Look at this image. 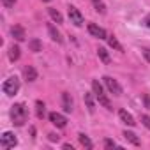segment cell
Segmentation results:
<instances>
[{"label": "cell", "mask_w": 150, "mask_h": 150, "mask_svg": "<svg viewBox=\"0 0 150 150\" xmlns=\"http://www.w3.org/2000/svg\"><path fill=\"white\" fill-rule=\"evenodd\" d=\"M27 115H28V111H27L25 104H21V103L14 104V106L11 108V118H13V124L18 125V127L23 125V124L27 122Z\"/></svg>", "instance_id": "6da1fadb"}, {"label": "cell", "mask_w": 150, "mask_h": 150, "mask_svg": "<svg viewBox=\"0 0 150 150\" xmlns=\"http://www.w3.org/2000/svg\"><path fill=\"white\" fill-rule=\"evenodd\" d=\"M2 90H4V94H7V96H14V94L20 90V80H18L16 76L7 78V80L2 83Z\"/></svg>", "instance_id": "7a4b0ae2"}, {"label": "cell", "mask_w": 150, "mask_h": 150, "mask_svg": "<svg viewBox=\"0 0 150 150\" xmlns=\"http://www.w3.org/2000/svg\"><path fill=\"white\" fill-rule=\"evenodd\" d=\"M103 80H104L106 88H108L113 96H120V94H122V87H120V83H118L117 80H113L111 76H104Z\"/></svg>", "instance_id": "3957f363"}, {"label": "cell", "mask_w": 150, "mask_h": 150, "mask_svg": "<svg viewBox=\"0 0 150 150\" xmlns=\"http://www.w3.org/2000/svg\"><path fill=\"white\" fill-rule=\"evenodd\" d=\"M18 145V139L14 138L13 132H4L2 138H0V146L2 148H14Z\"/></svg>", "instance_id": "277c9868"}, {"label": "cell", "mask_w": 150, "mask_h": 150, "mask_svg": "<svg viewBox=\"0 0 150 150\" xmlns=\"http://www.w3.org/2000/svg\"><path fill=\"white\" fill-rule=\"evenodd\" d=\"M69 18H71V23H74L76 27H81L83 25V14L80 13V9L69 6Z\"/></svg>", "instance_id": "5b68a950"}, {"label": "cell", "mask_w": 150, "mask_h": 150, "mask_svg": "<svg viewBox=\"0 0 150 150\" xmlns=\"http://www.w3.org/2000/svg\"><path fill=\"white\" fill-rule=\"evenodd\" d=\"M50 122L53 124V125H57L58 129H64L65 125H67V118L64 117V115H60V113H57V111H53V113H50Z\"/></svg>", "instance_id": "8992f818"}, {"label": "cell", "mask_w": 150, "mask_h": 150, "mask_svg": "<svg viewBox=\"0 0 150 150\" xmlns=\"http://www.w3.org/2000/svg\"><path fill=\"white\" fill-rule=\"evenodd\" d=\"M88 34H90V35H94V37H97V39H108L106 30H104V28H101V27H99V25H96V23H88Z\"/></svg>", "instance_id": "52a82bcc"}, {"label": "cell", "mask_w": 150, "mask_h": 150, "mask_svg": "<svg viewBox=\"0 0 150 150\" xmlns=\"http://www.w3.org/2000/svg\"><path fill=\"white\" fill-rule=\"evenodd\" d=\"M62 108L65 113H71L72 111V97L69 92H62Z\"/></svg>", "instance_id": "ba28073f"}, {"label": "cell", "mask_w": 150, "mask_h": 150, "mask_svg": "<svg viewBox=\"0 0 150 150\" xmlns=\"http://www.w3.org/2000/svg\"><path fill=\"white\" fill-rule=\"evenodd\" d=\"M11 35L16 39V41H25V28L23 27H20V25H14L13 28H11Z\"/></svg>", "instance_id": "9c48e42d"}, {"label": "cell", "mask_w": 150, "mask_h": 150, "mask_svg": "<svg viewBox=\"0 0 150 150\" xmlns=\"http://www.w3.org/2000/svg\"><path fill=\"white\" fill-rule=\"evenodd\" d=\"M48 34H50V37H51L57 44H62V35H60V32L57 30V27H55L53 23L48 25Z\"/></svg>", "instance_id": "30bf717a"}, {"label": "cell", "mask_w": 150, "mask_h": 150, "mask_svg": "<svg viewBox=\"0 0 150 150\" xmlns=\"http://www.w3.org/2000/svg\"><path fill=\"white\" fill-rule=\"evenodd\" d=\"M118 117H120V120H122L124 124H127V125H131V127H132V125H136V122H134L132 115H131V113H127L125 110H120V111H118Z\"/></svg>", "instance_id": "8fae6325"}, {"label": "cell", "mask_w": 150, "mask_h": 150, "mask_svg": "<svg viewBox=\"0 0 150 150\" xmlns=\"http://www.w3.org/2000/svg\"><path fill=\"white\" fill-rule=\"evenodd\" d=\"M85 104H87V108H88V111L90 113H94L96 111V101H94V96L90 94V92H85Z\"/></svg>", "instance_id": "7c38bea8"}, {"label": "cell", "mask_w": 150, "mask_h": 150, "mask_svg": "<svg viewBox=\"0 0 150 150\" xmlns=\"http://www.w3.org/2000/svg\"><path fill=\"white\" fill-rule=\"evenodd\" d=\"M23 72H25V78H27L28 81H35V80H37V71H35L32 65H27Z\"/></svg>", "instance_id": "4fadbf2b"}, {"label": "cell", "mask_w": 150, "mask_h": 150, "mask_svg": "<svg viewBox=\"0 0 150 150\" xmlns=\"http://www.w3.org/2000/svg\"><path fill=\"white\" fill-rule=\"evenodd\" d=\"M28 48H30V51L39 53V51H42V42L39 39H30L28 41Z\"/></svg>", "instance_id": "5bb4252c"}, {"label": "cell", "mask_w": 150, "mask_h": 150, "mask_svg": "<svg viewBox=\"0 0 150 150\" xmlns=\"http://www.w3.org/2000/svg\"><path fill=\"white\" fill-rule=\"evenodd\" d=\"M124 138H125L129 143H132L134 146H138V145L141 143V141H139V138H138L134 132H131V131H124Z\"/></svg>", "instance_id": "9a60e30c"}, {"label": "cell", "mask_w": 150, "mask_h": 150, "mask_svg": "<svg viewBox=\"0 0 150 150\" xmlns=\"http://www.w3.org/2000/svg\"><path fill=\"white\" fill-rule=\"evenodd\" d=\"M18 58H20V46L18 44H13L9 48V60L11 62H16Z\"/></svg>", "instance_id": "2e32d148"}, {"label": "cell", "mask_w": 150, "mask_h": 150, "mask_svg": "<svg viewBox=\"0 0 150 150\" xmlns=\"http://www.w3.org/2000/svg\"><path fill=\"white\" fill-rule=\"evenodd\" d=\"M108 44L113 48V50H117V51H124V48H122V44L118 42V39L115 37V35H110L108 37Z\"/></svg>", "instance_id": "e0dca14e"}, {"label": "cell", "mask_w": 150, "mask_h": 150, "mask_svg": "<svg viewBox=\"0 0 150 150\" xmlns=\"http://www.w3.org/2000/svg\"><path fill=\"white\" fill-rule=\"evenodd\" d=\"M80 143H81L87 150H92V148H94V143H92V141H90V138H88L87 134H83V132L80 134Z\"/></svg>", "instance_id": "ac0fdd59"}, {"label": "cell", "mask_w": 150, "mask_h": 150, "mask_svg": "<svg viewBox=\"0 0 150 150\" xmlns=\"http://www.w3.org/2000/svg\"><path fill=\"white\" fill-rule=\"evenodd\" d=\"M48 13H50V16H51V20L53 21H57V23H62L64 21V18H62V14L57 11V9H53V7H50L48 9Z\"/></svg>", "instance_id": "d6986e66"}, {"label": "cell", "mask_w": 150, "mask_h": 150, "mask_svg": "<svg viewBox=\"0 0 150 150\" xmlns=\"http://www.w3.org/2000/svg\"><path fill=\"white\" fill-rule=\"evenodd\" d=\"M92 90H94L96 97H99V96H103V94H104V90H103V85H101L97 80H94V81H92Z\"/></svg>", "instance_id": "ffe728a7"}, {"label": "cell", "mask_w": 150, "mask_h": 150, "mask_svg": "<svg viewBox=\"0 0 150 150\" xmlns=\"http://www.w3.org/2000/svg\"><path fill=\"white\" fill-rule=\"evenodd\" d=\"M35 115H37V118H44V103L42 101L35 103Z\"/></svg>", "instance_id": "44dd1931"}, {"label": "cell", "mask_w": 150, "mask_h": 150, "mask_svg": "<svg viewBox=\"0 0 150 150\" xmlns=\"http://www.w3.org/2000/svg\"><path fill=\"white\" fill-rule=\"evenodd\" d=\"M97 55H99V58L103 60V64H110V55H108V51H106L104 48H99V50H97Z\"/></svg>", "instance_id": "7402d4cb"}, {"label": "cell", "mask_w": 150, "mask_h": 150, "mask_svg": "<svg viewBox=\"0 0 150 150\" xmlns=\"http://www.w3.org/2000/svg\"><path fill=\"white\" fill-rule=\"evenodd\" d=\"M92 4H94V7H96L97 13H101V14L106 13V6L103 4V0H92Z\"/></svg>", "instance_id": "603a6c76"}, {"label": "cell", "mask_w": 150, "mask_h": 150, "mask_svg": "<svg viewBox=\"0 0 150 150\" xmlns=\"http://www.w3.org/2000/svg\"><path fill=\"white\" fill-rule=\"evenodd\" d=\"M97 101H99V103H101V104H103L104 108H108V110H111V103L108 101V97H106L104 94H103V96H99V97H97Z\"/></svg>", "instance_id": "cb8c5ba5"}, {"label": "cell", "mask_w": 150, "mask_h": 150, "mask_svg": "<svg viewBox=\"0 0 150 150\" xmlns=\"http://www.w3.org/2000/svg\"><path fill=\"white\" fill-rule=\"evenodd\" d=\"M141 124H143L146 129H150V117H148V115H143V117H141Z\"/></svg>", "instance_id": "d4e9b609"}, {"label": "cell", "mask_w": 150, "mask_h": 150, "mask_svg": "<svg viewBox=\"0 0 150 150\" xmlns=\"http://www.w3.org/2000/svg\"><path fill=\"white\" fill-rule=\"evenodd\" d=\"M104 146H106V148H113V146H117V143H115L113 139L106 138V139H104Z\"/></svg>", "instance_id": "484cf974"}, {"label": "cell", "mask_w": 150, "mask_h": 150, "mask_svg": "<svg viewBox=\"0 0 150 150\" xmlns=\"http://www.w3.org/2000/svg\"><path fill=\"white\" fill-rule=\"evenodd\" d=\"M143 103H145V108L150 110V96L148 94H143Z\"/></svg>", "instance_id": "4316f807"}, {"label": "cell", "mask_w": 150, "mask_h": 150, "mask_svg": "<svg viewBox=\"0 0 150 150\" xmlns=\"http://www.w3.org/2000/svg\"><path fill=\"white\" fill-rule=\"evenodd\" d=\"M2 4H4V7H14L16 0H2Z\"/></svg>", "instance_id": "83f0119b"}, {"label": "cell", "mask_w": 150, "mask_h": 150, "mask_svg": "<svg viewBox=\"0 0 150 150\" xmlns=\"http://www.w3.org/2000/svg\"><path fill=\"white\" fill-rule=\"evenodd\" d=\"M143 57H145V60L150 64V48H145V50H143Z\"/></svg>", "instance_id": "f1b7e54d"}, {"label": "cell", "mask_w": 150, "mask_h": 150, "mask_svg": "<svg viewBox=\"0 0 150 150\" xmlns=\"http://www.w3.org/2000/svg\"><path fill=\"white\" fill-rule=\"evenodd\" d=\"M48 136H50V141H58V136H57L55 132H50Z\"/></svg>", "instance_id": "f546056e"}, {"label": "cell", "mask_w": 150, "mask_h": 150, "mask_svg": "<svg viewBox=\"0 0 150 150\" xmlns=\"http://www.w3.org/2000/svg\"><path fill=\"white\" fill-rule=\"evenodd\" d=\"M62 148H65V150H74V148H72V145H69V143H64V145H62Z\"/></svg>", "instance_id": "4dcf8cb0"}, {"label": "cell", "mask_w": 150, "mask_h": 150, "mask_svg": "<svg viewBox=\"0 0 150 150\" xmlns=\"http://www.w3.org/2000/svg\"><path fill=\"white\" fill-rule=\"evenodd\" d=\"M145 25H146V27H148V28H150V14H148V16H146V18H145Z\"/></svg>", "instance_id": "1f68e13d"}, {"label": "cell", "mask_w": 150, "mask_h": 150, "mask_svg": "<svg viewBox=\"0 0 150 150\" xmlns=\"http://www.w3.org/2000/svg\"><path fill=\"white\" fill-rule=\"evenodd\" d=\"M42 2H50V0H42Z\"/></svg>", "instance_id": "d6a6232c"}]
</instances>
